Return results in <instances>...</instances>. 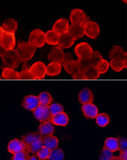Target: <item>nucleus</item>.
I'll return each mask as SVG.
<instances>
[{"mask_svg":"<svg viewBox=\"0 0 127 160\" xmlns=\"http://www.w3.org/2000/svg\"><path fill=\"white\" fill-rule=\"evenodd\" d=\"M36 48L29 42L22 41L17 45L16 52L21 62L26 63L32 59L36 53Z\"/></svg>","mask_w":127,"mask_h":160,"instance_id":"f257e3e1","label":"nucleus"},{"mask_svg":"<svg viewBox=\"0 0 127 160\" xmlns=\"http://www.w3.org/2000/svg\"><path fill=\"white\" fill-rule=\"evenodd\" d=\"M2 58L4 65L13 69L17 68L21 63L16 50H15V49L6 52V53Z\"/></svg>","mask_w":127,"mask_h":160,"instance_id":"f03ea898","label":"nucleus"},{"mask_svg":"<svg viewBox=\"0 0 127 160\" xmlns=\"http://www.w3.org/2000/svg\"><path fill=\"white\" fill-rule=\"evenodd\" d=\"M29 42L36 48L43 47L46 43L45 33L39 29L33 30L29 37Z\"/></svg>","mask_w":127,"mask_h":160,"instance_id":"7ed1b4c3","label":"nucleus"},{"mask_svg":"<svg viewBox=\"0 0 127 160\" xmlns=\"http://www.w3.org/2000/svg\"><path fill=\"white\" fill-rule=\"evenodd\" d=\"M33 112V115L35 118L38 120L40 122H50L51 118V113L49 111V106L42 105V104H39V105L34 109Z\"/></svg>","mask_w":127,"mask_h":160,"instance_id":"20e7f679","label":"nucleus"},{"mask_svg":"<svg viewBox=\"0 0 127 160\" xmlns=\"http://www.w3.org/2000/svg\"><path fill=\"white\" fill-rule=\"evenodd\" d=\"M92 52L93 49L87 42H81L74 48V53L80 59H90Z\"/></svg>","mask_w":127,"mask_h":160,"instance_id":"39448f33","label":"nucleus"},{"mask_svg":"<svg viewBox=\"0 0 127 160\" xmlns=\"http://www.w3.org/2000/svg\"><path fill=\"white\" fill-rule=\"evenodd\" d=\"M0 45L6 51L13 50L16 45L15 33L2 32L1 39H0Z\"/></svg>","mask_w":127,"mask_h":160,"instance_id":"423d86ee","label":"nucleus"},{"mask_svg":"<svg viewBox=\"0 0 127 160\" xmlns=\"http://www.w3.org/2000/svg\"><path fill=\"white\" fill-rule=\"evenodd\" d=\"M83 29H84L85 35L92 39L97 38L100 33V26L97 22L93 21L88 20L85 22L83 24Z\"/></svg>","mask_w":127,"mask_h":160,"instance_id":"0eeeda50","label":"nucleus"},{"mask_svg":"<svg viewBox=\"0 0 127 160\" xmlns=\"http://www.w3.org/2000/svg\"><path fill=\"white\" fill-rule=\"evenodd\" d=\"M88 18L85 13L82 9L74 8L71 11L70 15V20L72 24H78L83 25L88 21Z\"/></svg>","mask_w":127,"mask_h":160,"instance_id":"6e6552de","label":"nucleus"},{"mask_svg":"<svg viewBox=\"0 0 127 160\" xmlns=\"http://www.w3.org/2000/svg\"><path fill=\"white\" fill-rule=\"evenodd\" d=\"M48 59L51 62L63 63L66 60V55L63 49L59 47H54L51 48L48 54Z\"/></svg>","mask_w":127,"mask_h":160,"instance_id":"1a4fd4ad","label":"nucleus"},{"mask_svg":"<svg viewBox=\"0 0 127 160\" xmlns=\"http://www.w3.org/2000/svg\"><path fill=\"white\" fill-rule=\"evenodd\" d=\"M29 70L35 79H41L44 78L46 75V66L42 61H37L30 67Z\"/></svg>","mask_w":127,"mask_h":160,"instance_id":"9d476101","label":"nucleus"},{"mask_svg":"<svg viewBox=\"0 0 127 160\" xmlns=\"http://www.w3.org/2000/svg\"><path fill=\"white\" fill-rule=\"evenodd\" d=\"M81 110L83 116L88 119H95L99 113L97 107L92 103L83 104Z\"/></svg>","mask_w":127,"mask_h":160,"instance_id":"9b49d317","label":"nucleus"},{"mask_svg":"<svg viewBox=\"0 0 127 160\" xmlns=\"http://www.w3.org/2000/svg\"><path fill=\"white\" fill-rule=\"evenodd\" d=\"M40 104L38 98L36 95H29L24 97L22 102V106L27 110L33 111Z\"/></svg>","mask_w":127,"mask_h":160,"instance_id":"f8f14e48","label":"nucleus"},{"mask_svg":"<svg viewBox=\"0 0 127 160\" xmlns=\"http://www.w3.org/2000/svg\"><path fill=\"white\" fill-rule=\"evenodd\" d=\"M74 42H75V40L69 32H67L59 35L57 45H58V47L62 49H68L72 47Z\"/></svg>","mask_w":127,"mask_h":160,"instance_id":"ddd939ff","label":"nucleus"},{"mask_svg":"<svg viewBox=\"0 0 127 160\" xmlns=\"http://www.w3.org/2000/svg\"><path fill=\"white\" fill-rule=\"evenodd\" d=\"M69 27L70 24L68 22V20L65 19V18H61V19L56 21L53 27H52V30L56 33H57L58 35H61L68 32Z\"/></svg>","mask_w":127,"mask_h":160,"instance_id":"4468645a","label":"nucleus"},{"mask_svg":"<svg viewBox=\"0 0 127 160\" xmlns=\"http://www.w3.org/2000/svg\"><path fill=\"white\" fill-rule=\"evenodd\" d=\"M38 132L42 138L52 136L54 133V127L51 122H40Z\"/></svg>","mask_w":127,"mask_h":160,"instance_id":"2eb2a0df","label":"nucleus"},{"mask_svg":"<svg viewBox=\"0 0 127 160\" xmlns=\"http://www.w3.org/2000/svg\"><path fill=\"white\" fill-rule=\"evenodd\" d=\"M78 99L81 104L92 103L94 100V95L90 89L85 87L79 92Z\"/></svg>","mask_w":127,"mask_h":160,"instance_id":"dca6fc26","label":"nucleus"},{"mask_svg":"<svg viewBox=\"0 0 127 160\" xmlns=\"http://www.w3.org/2000/svg\"><path fill=\"white\" fill-rule=\"evenodd\" d=\"M69 121V117H68L67 113L65 112H61L52 115L50 122L53 125L65 127L68 124Z\"/></svg>","mask_w":127,"mask_h":160,"instance_id":"f3484780","label":"nucleus"},{"mask_svg":"<svg viewBox=\"0 0 127 160\" xmlns=\"http://www.w3.org/2000/svg\"><path fill=\"white\" fill-rule=\"evenodd\" d=\"M8 150L9 152L14 155L17 152L26 150V146L21 140L17 139V138H14L8 143Z\"/></svg>","mask_w":127,"mask_h":160,"instance_id":"a211bd4d","label":"nucleus"},{"mask_svg":"<svg viewBox=\"0 0 127 160\" xmlns=\"http://www.w3.org/2000/svg\"><path fill=\"white\" fill-rule=\"evenodd\" d=\"M126 52L119 45H114L109 52V58L110 60L119 59L123 61L126 59Z\"/></svg>","mask_w":127,"mask_h":160,"instance_id":"6ab92c4d","label":"nucleus"},{"mask_svg":"<svg viewBox=\"0 0 127 160\" xmlns=\"http://www.w3.org/2000/svg\"><path fill=\"white\" fill-rule=\"evenodd\" d=\"M68 32L70 33L75 41L83 38L85 35L83 25H82V24H71L69 27Z\"/></svg>","mask_w":127,"mask_h":160,"instance_id":"aec40b11","label":"nucleus"},{"mask_svg":"<svg viewBox=\"0 0 127 160\" xmlns=\"http://www.w3.org/2000/svg\"><path fill=\"white\" fill-rule=\"evenodd\" d=\"M62 64H63L66 71L72 76L75 75V74H76L80 70L79 64L75 60L70 59L65 61Z\"/></svg>","mask_w":127,"mask_h":160,"instance_id":"412c9836","label":"nucleus"},{"mask_svg":"<svg viewBox=\"0 0 127 160\" xmlns=\"http://www.w3.org/2000/svg\"><path fill=\"white\" fill-rule=\"evenodd\" d=\"M18 28L17 21L14 20L13 18H8L4 21L2 26V29L3 32H9L15 33L17 32Z\"/></svg>","mask_w":127,"mask_h":160,"instance_id":"4be33fe9","label":"nucleus"},{"mask_svg":"<svg viewBox=\"0 0 127 160\" xmlns=\"http://www.w3.org/2000/svg\"><path fill=\"white\" fill-rule=\"evenodd\" d=\"M61 69L62 66L61 63L51 62L47 66H46V74L50 77L56 76L61 73Z\"/></svg>","mask_w":127,"mask_h":160,"instance_id":"5701e85b","label":"nucleus"},{"mask_svg":"<svg viewBox=\"0 0 127 160\" xmlns=\"http://www.w3.org/2000/svg\"><path fill=\"white\" fill-rule=\"evenodd\" d=\"M104 148H106L111 152H116L119 150L118 138L115 137H108L105 140Z\"/></svg>","mask_w":127,"mask_h":160,"instance_id":"b1692460","label":"nucleus"},{"mask_svg":"<svg viewBox=\"0 0 127 160\" xmlns=\"http://www.w3.org/2000/svg\"><path fill=\"white\" fill-rule=\"evenodd\" d=\"M43 141V146L47 147L50 150H54L58 147V143H59V141H58V138L55 136H49L47 137L42 138Z\"/></svg>","mask_w":127,"mask_h":160,"instance_id":"393cba45","label":"nucleus"},{"mask_svg":"<svg viewBox=\"0 0 127 160\" xmlns=\"http://www.w3.org/2000/svg\"><path fill=\"white\" fill-rule=\"evenodd\" d=\"M42 146H43L42 137H40L39 138H37L36 140L34 141L33 143H31L30 145L28 146L26 148V150L32 154H36L37 152H38Z\"/></svg>","mask_w":127,"mask_h":160,"instance_id":"a878e982","label":"nucleus"},{"mask_svg":"<svg viewBox=\"0 0 127 160\" xmlns=\"http://www.w3.org/2000/svg\"><path fill=\"white\" fill-rule=\"evenodd\" d=\"M59 35L53 30H49L45 33V41L50 45H56L58 42Z\"/></svg>","mask_w":127,"mask_h":160,"instance_id":"bb28decb","label":"nucleus"},{"mask_svg":"<svg viewBox=\"0 0 127 160\" xmlns=\"http://www.w3.org/2000/svg\"><path fill=\"white\" fill-rule=\"evenodd\" d=\"M37 97L38 98L40 104H42V105L45 106L50 105L52 102V100H53V98H52L51 95L47 91L42 92Z\"/></svg>","mask_w":127,"mask_h":160,"instance_id":"cd10ccee","label":"nucleus"},{"mask_svg":"<svg viewBox=\"0 0 127 160\" xmlns=\"http://www.w3.org/2000/svg\"><path fill=\"white\" fill-rule=\"evenodd\" d=\"M18 74L19 72L15 69L6 67L3 69L2 78L6 79H18Z\"/></svg>","mask_w":127,"mask_h":160,"instance_id":"c85d7f7f","label":"nucleus"},{"mask_svg":"<svg viewBox=\"0 0 127 160\" xmlns=\"http://www.w3.org/2000/svg\"><path fill=\"white\" fill-rule=\"evenodd\" d=\"M96 123L101 128H104L107 126L110 122V117L106 113H98V115L95 118Z\"/></svg>","mask_w":127,"mask_h":160,"instance_id":"c756f323","label":"nucleus"},{"mask_svg":"<svg viewBox=\"0 0 127 160\" xmlns=\"http://www.w3.org/2000/svg\"><path fill=\"white\" fill-rule=\"evenodd\" d=\"M41 137L39 134L38 132H32V133H28L24 136L22 137V141L24 143V145H25L26 148L30 145L31 143H33L34 141L36 140L37 138Z\"/></svg>","mask_w":127,"mask_h":160,"instance_id":"7c9ffc66","label":"nucleus"},{"mask_svg":"<svg viewBox=\"0 0 127 160\" xmlns=\"http://www.w3.org/2000/svg\"><path fill=\"white\" fill-rule=\"evenodd\" d=\"M100 74L95 66H90L84 71L85 79H96L100 78Z\"/></svg>","mask_w":127,"mask_h":160,"instance_id":"2f4dec72","label":"nucleus"},{"mask_svg":"<svg viewBox=\"0 0 127 160\" xmlns=\"http://www.w3.org/2000/svg\"><path fill=\"white\" fill-rule=\"evenodd\" d=\"M65 154L63 150L59 148L51 150L47 160H64Z\"/></svg>","mask_w":127,"mask_h":160,"instance_id":"473e14b6","label":"nucleus"},{"mask_svg":"<svg viewBox=\"0 0 127 160\" xmlns=\"http://www.w3.org/2000/svg\"><path fill=\"white\" fill-rule=\"evenodd\" d=\"M109 66L111 67V68L115 72H120L122 71L124 68H125L123 61L119 60V59L110 60L109 63Z\"/></svg>","mask_w":127,"mask_h":160,"instance_id":"72a5a7b5","label":"nucleus"},{"mask_svg":"<svg viewBox=\"0 0 127 160\" xmlns=\"http://www.w3.org/2000/svg\"><path fill=\"white\" fill-rule=\"evenodd\" d=\"M109 62L106 59H101L100 63H99L96 68L98 70V72H100V74H104L106 73L108 69H109Z\"/></svg>","mask_w":127,"mask_h":160,"instance_id":"f704fd0d","label":"nucleus"},{"mask_svg":"<svg viewBox=\"0 0 127 160\" xmlns=\"http://www.w3.org/2000/svg\"><path fill=\"white\" fill-rule=\"evenodd\" d=\"M101 59H103V57H102L100 52L98 51H93L92 56L89 60L91 66L96 67Z\"/></svg>","mask_w":127,"mask_h":160,"instance_id":"c9c22d12","label":"nucleus"},{"mask_svg":"<svg viewBox=\"0 0 127 160\" xmlns=\"http://www.w3.org/2000/svg\"><path fill=\"white\" fill-rule=\"evenodd\" d=\"M51 150L47 147L43 146L41 148H40L38 152H37L36 155L38 157L40 160H47L49 158V155H50Z\"/></svg>","mask_w":127,"mask_h":160,"instance_id":"e433bc0d","label":"nucleus"},{"mask_svg":"<svg viewBox=\"0 0 127 160\" xmlns=\"http://www.w3.org/2000/svg\"><path fill=\"white\" fill-rule=\"evenodd\" d=\"M18 79H36L29 69H23L18 74Z\"/></svg>","mask_w":127,"mask_h":160,"instance_id":"4c0bfd02","label":"nucleus"},{"mask_svg":"<svg viewBox=\"0 0 127 160\" xmlns=\"http://www.w3.org/2000/svg\"><path fill=\"white\" fill-rule=\"evenodd\" d=\"M30 155L29 152L27 150L17 152L12 157L11 160H29Z\"/></svg>","mask_w":127,"mask_h":160,"instance_id":"58836bf2","label":"nucleus"},{"mask_svg":"<svg viewBox=\"0 0 127 160\" xmlns=\"http://www.w3.org/2000/svg\"><path fill=\"white\" fill-rule=\"evenodd\" d=\"M49 109L51 115H54L56 113L64 112V107L61 104L58 103H54L51 104L49 106Z\"/></svg>","mask_w":127,"mask_h":160,"instance_id":"ea45409f","label":"nucleus"},{"mask_svg":"<svg viewBox=\"0 0 127 160\" xmlns=\"http://www.w3.org/2000/svg\"><path fill=\"white\" fill-rule=\"evenodd\" d=\"M113 156L114 154L113 152L103 148L100 155V160H110Z\"/></svg>","mask_w":127,"mask_h":160,"instance_id":"a19ab883","label":"nucleus"},{"mask_svg":"<svg viewBox=\"0 0 127 160\" xmlns=\"http://www.w3.org/2000/svg\"><path fill=\"white\" fill-rule=\"evenodd\" d=\"M76 61L79 64L80 70H81L83 72L85 71L89 67L91 66V64L89 59H80V58H79Z\"/></svg>","mask_w":127,"mask_h":160,"instance_id":"79ce46f5","label":"nucleus"},{"mask_svg":"<svg viewBox=\"0 0 127 160\" xmlns=\"http://www.w3.org/2000/svg\"><path fill=\"white\" fill-rule=\"evenodd\" d=\"M118 138V145L120 151H123V150H127V139L126 138L119 137Z\"/></svg>","mask_w":127,"mask_h":160,"instance_id":"37998d69","label":"nucleus"},{"mask_svg":"<svg viewBox=\"0 0 127 160\" xmlns=\"http://www.w3.org/2000/svg\"><path fill=\"white\" fill-rule=\"evenodd\" d=\"M72 78L74 79H85L84 72L81 71V70H79L78 72L72 76Z\"/></svg>","mask_w":127,"mask_h":160,"instance_id":"c03bdc74","label":"nucleus"},{"mask_svg":"<svg viewBox=\"0 0 127 160\" xmlns=\"http://www.w3.org/2000/svg\"><path fill=\"white\" fill-rule=\"evenodd\" d=\"M119 158L122 160H127V150L121 151Z\"/></svg>","mask_w":127,"mask_h":160,"instance_id":"a18cd8bd","label":"nucleus"},{"mask_svg":"<svg viewBox=\"0 0 127 160\" xmlns=\"http://www.w3.org/2000/svg\"><path fill=\"white\" fill-rule=\"evenodd\" d=\"M6 51L4 48H2V46L0 45V57H2L3 56H4V54L6 53Z\"/></svg>","mask_w":127,"mask_h":160,"instance_id":"49530a36","label":"nucleus"},{"mask_svg":"<svg viewBox=\"0 0 127 160\" xmlns=\"http://www.w3.org/2000/svg\"><path fill=\"white\" fill-rule=\"evenodd\" d=\"M29 160H40V159L38 158V157L37 156L36 154H34V155L30 156Z\"/></svg>","mask_w":127,"mask_h":160,"instance_id":"de8ad7c7","label":"nucleus"},{"mask_svg":"<svg viewBox=\"0 0 127 160\" xmlns=\"http://www.w3.org/2000/svg\"><path fill=\"white\" fill-rule=\"evenodd\" d=\"M110 160H122L119 157H116V156H113L112 158H111Z\"/></svg>","mask_w":127,"mask_h":160,"instance_id":"09e8293b","label":"nucleus"},{"mask_svg":"<svg viewBox=\"0 0 127 160\" xmlns=\"http://www.w3.org/2000/svg\"><path fill=\"white\" fill-rule=\"evenodd\" d=\"M2 27L0 26V39H1V36H2Z\"/></svg>","mask_w":127,"mask_h":160,"instance_id":"8fccbe9b","label":"nucleus"},{"mask_svg":"<svg viewBox=\"0 0 127 160\" xmlns=\"http://www.w3.org/2000/svg\"><path fill=\"white\" fill-rule=\"evenodd\" d=\"M122 2H123L124 3H125V4H126V3H127V0H122Z\"/></svg>","mask_w":127,"mask_h":160,"instance_id":"3c124183","label":"nucleus"}]
</instances>
